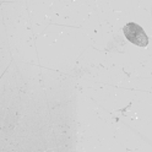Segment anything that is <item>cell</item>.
Instances as JSON below:
<instances>
[{
    "label": "cell",
    "instance_id": "cell-1",
    "mask_svg": "<svg viewBox=\"0 0 152 152\" xmlns=\"http://www.w3.org/2000/svg\"><path fill=\"white\" fill-rule=\"evenodd\" d=\"M124 36L132 44L139 47H146L148 44V37L145 33L144 28L135 22H129L124 26Z\"/></svg>",
    "mask_w": 152,
    "mask_h": 152
}]
</instances>
